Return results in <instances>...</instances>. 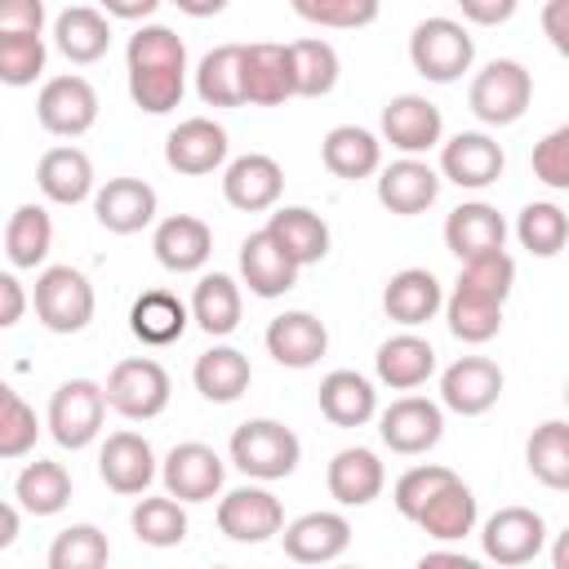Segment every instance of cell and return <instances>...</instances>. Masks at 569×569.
Masks as SVG:
<instances>
[{"instance_id": "e0dca14e", "label": "cell", "mask_w": 569, "mask_h": 569, "mask_svg": "<svg viewBox=\"0 0 569 569\" xmlns=\"http://www.w3.org/2000/svg\"><path fill=\"white\" fill-rule=\"evenodd\" d=\"M280 191H284V173H280V164H276L271 156H262V151L236 156V160L227 164V173H222V196H227V204L240 209V213L276 209Z\"/></svg>"}, {"instance_id": "d590c367", "label": "cell", "mask_w": 569, "mask_h": 569, "mask_svg": "<svg viewBox=\"0 0 569 569\" xmlns=\"http://www.w3.org/2000/svg\"><path fill=\"white\" fill-rule=\"evenodd\" d=\"M191 320L209 333V338H227L236 325H240V284L227 276V271H209L196 280V293H191Z\"/></svg>"}, {"instance_id": "d4e9b609", "label": "cell", "mask_w": 569, "mask_h": 569, "mask_svg": "<svg viewBox=\"0 0 569 569\" xmlns=\"http://www.w3.org/2000/svg\"><path fill=\"white\" fill-rule=\"evenodd\" d=\"M325 485H329V498H333L338 507H369V502L382 493L387 471H382V462H378L373 449L351 445V449H338V453L329 458Z\"/></svg>"}, {"instance_id": "5bb4252c", "label": "cell", "mask_w": 569, "mask_h": 569, "mask_svg": "<svg viewBox=\"0 0 569 569\" xmlns=\"http://www.w3.org/2000/svg\"><path fill=\"white\" fill-rule=\"evenodd\" d=\"M502 164H507L502 147H498L489 133H480V129L453 133V138L440 147V178H449V182L462 187V191H480V187L498 182V178H502Z\"/></svg>"}, {"instance_id": "7c38bea8", "label": "cell", "mask_w": 569, "mask_h": 569, "mask_svg": "<svg viewBox=\"0 0 569 569\" xmlns=\"http://www.w3.org/2000/svg\"><path fill=\"white\" fill-rule=\"evenodd\" d=\"M280 525H284V507L271 489L240 485V489L222 493V502H218V529L231 542H267L280 533Z\"/></svg>"}, {"instance_id": "2e32d148", "label": "cell", "mask_w": 569, "mask_h": 569, "mask_svg": "<svg viewBox=\"0 0 569 569\" xmlns=\"http://www.w3.org/2000/svg\"><path fill=\"white\" fill-rule=\"evenodd\" d=\"M222 160H227V129L213 124L209 116H191L164 138V164L173 173L200 178V173H213Z\"/></svg>"}, {"instance_id": "ab89813d", "label": "cell", "mask_w": 569, "mask_h": 569, "mask_svg": "<svg viewBox=\"0 0 569 569\" xmlns=\"http://www.w3.org/2000/svg\"><path fill=\"white\" fill-rule=\"evenodd\" d=\"M440 307H445L449 333H453L458 342L480 347V342L498 338V329H502V302H493V298H485V293H471V289H462V284H453V293H449Z\"/></svg>"}, {"instance_id": "7a4b0ae2", "label": "cell", "mask_w": 569, "mask_h": 569, "mask_svg": "<svg viewBox=\"0 0 569 569\" xmlns=\"http://www.w3.org/2000/svg\"><path fill=\"white\" fill-rule=\"evenodd\" d=\"M409 62L431 84H453L476 62V40L453 18H422L409 36Z\"/></svg>"}, {"instance_id": "44dd1931", "label": "cell", "mask_w": 569, "mask_h": 569, "mask_svg": "<svg viewBox=\"0 0 569 569\" xmlns=\"http://www.w3.org/2000/svg\"><path fill=\"white\" fill-rule=\"evenodd\" d=\"M298 271L302 267L276 244V236L267 227L253 231V236H244V244H240V280L249 284V293L280 298V293H289L298 284Z\"/></svg>"}, {"instance_id": "f1b7e54d", "label": "cell", "mask_w": 569, "mask_h": 569, "mask_svg": "<svg viewBox=\"0 0 569 569\" xmlns=\"http://www.w3.org/2000/svg\"><path fill=\"white\" fill-rule=\"evenodd\" d=\"M373 369H378V382L382 387H391V391H413V387H422L431 373H436V347L427 342V338H418V333H396V338H387L382 347H378V356H373Z\"/></svg>"}, {"instance_id": "f6af8a7d", "label": "cell", "mask_w": 569, "mask_h": 569, "mask_svg": "<svg viewBox=\"0 0 569 569\" xmlns=\"http://www.w3.org/2000/svg\"><path fill=\"white\" fill-rule=\"evenodd\" d=\"M516 236H520V244H525L533 258H556V253L565 249V240H569V218H565L560 204L533 200V204L520 209Z\"/></svg>"}, {"instance_id": "52a82bcc", "label": "cell", "mask_w": 569, "mask_h": 569, "mask_svg": "<svg viewBox=\"0 0 569 569\" xmlns=\"http://www.w3.org/2000/svg\"><path fill=\"white\" fill-rule=\"evenodd\" d=\"M378 436L391 453H405V458H418L427 449L440 445L445 436V409L427 396H400L391 400L382 413H378Z\"/></svg>"}, {"instance_id": "6f0895ef", "label": "cell", "mask_w": 569, "mask_h": 569, "mask_svg": "<svg viewBox=\"0 0 569 569\" xmlns=\"http://www.w3.org/2000/svg\"><path fill=\"white\" fill-rule=\"evenodd\" d=\"M520 0H458L462 18L476 22V27H502L511 13H516Z\"/></svg>"}, {"instance_id": "9f6ffc18", "label": "cell", "mask_w": 569, "mask_h": 569, "mask_svg": "<svg viewBox=\"0 0 569 569\" xmlns=\"http://www.w3.org/2000/svg\"><path fill=\"white\" fill-rule=\"evenodd\" d=\"M0 36H44V0H0Z\"/></svg>"}, {"instance_id": "277c9868", "label": "cell", "mask_w": 569, "mask_h": 569, "mask_svg": "<svg viewBox=\"0 0 569 569\" xmlns=\"http://www.w3.org/2000/svg\"><path fill=\"white\" fill-rule=\"evenodd\" d=\"M169 373L160 360L151 356H133V360H120L107 382H102V396H107V409H116L120 418L129 422H147V418H160L164 405H169Z\"/></svg>"}, {"instance_id": "30bf717a", "label": "cell", "mask_w": 569, "mask_h": 569, "mask_svg": "<svg viewBox=\"0 0 569 569\" xmlns=\"http://www.w3.org/2000/svg\"><path fill=\"white\" fill-rule=\"evenodd\" d=\"M222 476H227V462L218 458V449H209L200 440L173 445L160 462L164 493H173L178 502H209L222 489Z\"/></svg>"}, {"instance_id": "7dc6e473", "label": "cell", "mask_w": 569, "mask_h": 569, "mask_svg": "<svg viewBox=\"0 0 569 569\" xmlns=\"http://www.w3.org/2000/svg\"><path fill=\"white\" fill-rule=\"evenodd\" d=\"M111 556V542L98 525H71L49 547V569H102Z\"/></svg>"}, {"instance_id": "be15d7a7", "label": "cell", "mask_w": 569, "mask_h": 569, "mask_svg": "<svg viewBox=\"0 0 569 569\" xmlns=\"http://www.w3.org/2000/svg\"><path fill=\"white\" fill-rule=\"evenodd\" d=\"M187 18H213V13H222L227 9V0H173Z\"/></svg>"}, {"instance_id": "cb8c5ba5", "label": "cell", "mask_w": 569, "mask_h": 569, "mask_svg": "<svg viewBox=\"0 0 569 569\" xmlns=\"http://www.w3.org/2000/svg\"><path fill=\"white\" fill-rule=\"evenodd\" d=\"M267 351L284 369H311L329 351V329L311 311H284L267 325Z\"/></svg>"}, {"instance_id": "4dcf8cb0", "label": "cell", "mask_w": 569, "mask_h": 569, "mask_svg": "<svg viewBox=\"0 0 569 569\" xmlns=\"http://www.w3.org/2000/svg\"><path fill=\"white\" fill-rule=\"evenodd\" d=\"M187 325H191V311H187V302H182L178 293H169V289H147V293H138L133 307H129V333H133L138 342H147V347H169V342H178V338L187 333Z\"/></svg>"}, {"instance_id": "d6986e66", "label": "cell", "mask_w": 569, "mask_h": 569, "mask_svg": "<svg viewBox=\"0 0 569 569\" xmlns=\"http://www.w3.org/2000/svg\"><path fill=\"white\" fill-rule=\"evenodd\" d=\"M240 84H244V102L253 107H280L293 98V71H289V44H244L240 58Z\"/></svg>"}, {"instance_id": "484cf974", "label": "cell", "mask_w": 569, "mask_h": 569, "mask_svg": "<svg viewBox=\"0 0 569 569\" xmlns=\"http://www.w3.org/2000/svg\"><path fill=\"white\" fill-rule=\"evenodd\" d=\"M502 240H507V222L485 200H467V204H458L445 218V244H449V253L458 262L480 258V253H493V249H502Z\"/></svg>"}, {"instance_id": "603a6c76", "label": "cell", "mask_w": 569, "mask_h": 569, "mask_svg": "<svg viewBox=\"0 0 569 569\" xmlns=\"http://www.w3.org/2000/svg\"><path fill=\"white\" fill-rule=\"evenodd\" d=\"M151 249H156V262H160L164 271L191 276V271H200V267L209 262V253H213V231H209V222H200V218H191V213H173V218H164V222L156 227Z\"/></svg>"}, {"instance_id": "db71d44e", "label": "cell", "mask_w": 569, "mask_h": 569, "mask_svg": "<svg viewBox=\"0 0 569 569\" xmlns=\"http://www.w3.org/2000/svg\"><path fill=\"white\" fill-rule=\"evenodd\" d=\"M445 480H453V471L449 467H440V462H422V467H409L400 480H396V489H391V502H396V511L405 516V520H413L418 516V507L445 485Z\"/></svg>"}, {"instance_id": "7402d4cb", "label": "cell", "mask_w": 569, "mask_h": 569, "mask_svg": "<svg viewBox=\"0 0 569 569\" xmlns=\"http://www.w3.org/2000/svg\"><path fill=\"white\" fill-rule=\"evenodd\" d=\"M93 213L111 236H133L156 218V187L142 178H107L93 196Z\"/></svg>"}, {"instance_id": "ffe728a7", "label": "cell", "mask_w": 569, "mask_h": 569, "mask_svg": "<svg viewBox=\"0 0 569 569\" xmlns=\"http://www.w3.org/2000/svg\"><path fill=\"white\" fill-rule=\"evenodd\" d=\"M436 196H440V173L418 156H405V160H391L387 169H378V200H382V209H391L400 218L431 209Z\"/></svg>"}, {"instance_id": "681fc988", "label": "cell", "mask_w": 569, "mask_h": 569, "mask_svg": "<svg viewBox=\"0 0 569 569\" xmlns=\"http://www.w3.org/2000/svg\"><path fill=\"white\" fill-rule=\"evenodd\" d=\"M453 284H462V289H471V293H485V298H493V302H502V307H507L511 284H516V262H511V253H507V249H493V253L467 258Z\"/></svg>"}, {"instance_id": "ac0fdd59", "label": "cell", "mask_w": 569, "mask_h": 569, "mask_svg": "<svg viewBox=\"0 0 569 569\" xmlns=\"http://www.w3.org/2000/svg\"><path fill=\"white\" fill-rule=\"evenodd\" d=\"M98 476L111 493H124V498L147 493V485L156 480V453L138 431H116V436L102 440Z\"/></svg>"}, {"instance_id": "b9f144b4", "label": "cell", "mask_w": 569, "mask_h": 569, "mask_svg": "<svg viewBox=\"0 0 569 569\" xmlns=\"http://www.w3.org/2000/svg\"><path fill=\"white\" fill-rule=\"evenodd\" d=\"M13 493L22 502V511L31 516H58L67 502H71V476L62 462H49V458H36L18 471L13 480Z\"/></svg>"}, {"instance_id": "3957f363", "label": "cell", "mask_w": 569, "mask_h": 569, "mask_svg": "<svg viewBox=\"0 0 569 569\" xmlns=\"http://www.w3.org/2000/svg\"><path fill=\"white\" fill-rule=\"evenodd\" d=\"M31 307H36V320L49 333H80L93 320V284L84 280V271L67 267V262L44 267L36 276Z\"/></svg>"}, {"instance_id": "8fae6325", "label": "cell", "mask_w": 569, "mask_h": 569, "mask_svg": "<svg viewBox=\"0 0 569 569\" xmlns=\"http://www.w3.org/2000/svg\"><path fill=\"white\" fill-rule=\"evenodd\" d=\"M498 396H502V369L489 356H458L440 373V405L462 418L489 413L498 405Z\"/></svg>"}, {"instance_id": "6da1fadb", "label": "cell", "mask_w": 569, "mask_h": 569, "mask_svg": "<svg viewBox=\"0 0 569 569\" xmlns=\"http://www.w3.org/2000/svg\"><path fill=\"white\" fill-rule=\"evenodd\" d=\"M302 440L276 418H249L231 431V462L249 480H284L298 471Z\"/></svg>"}, {"instance_id": "e7e4bbea", "label": "cell", "mask_w": 569, "mask_h": 569, "mask_svg": "<svg viewBox=\"0 0 569 569\" xmlns=\"http://www.w3.org/2000/svg\"><path fill=\"white\" fill-rule=\"evenodd\" d=\"M422 565H458V569H471V560L467 556H453V551H427Z\"/></svg>"}, {"instance_id": "f5cc1de1", "label": "cell", "mask_w": 569, "mask_h": 569, "mask_svg": "<svg viewBox=\"0 0 569 569\" xmlns=\"http://www.w3.org/2000/svg\"><path fill=\"white\" fill-rule=\"evenodd\" d=\"M44 36H0V84H36L44 71Z\"/></svg>"}, {"instance_id": "9c48e42d", "label": "cell", "mask_w": 569, "mask_h": 569, "mask_svg": "<svg viewBox=\"0 0 569 569\" xmlns=\"http://www.w3.org/2000/svg\"><path fill=\"white\" fill-rule=\"evenodd\" d=\"M542 542H547V525H542V516L529 511V507H498V511L485 520V529H480L485 556H489L493 565H502V569H516V565L538 560Z\"/></svg>"}, {"instance_id": "ee69618b", "label": "cell", "mask_w": 569, "mask_h": 569, "mask_svg": "<svg viewBox=\"0 0 569 569\" xmlns=\"http://www.w3.org/2000/svg\"><path fill=\"white\" fill-rule=\"evenodd\" d=\"M129 525H133V538L147 542V547H178L187 538V511H182V502L173 493L138 498Z\"/></svg>"}, {"instance_id": "816d5d0a", "label": "cell", "mask_w": 569, "mask_h": 569, "mask_svg": "<svg viewBox=\"0 0 569 569\" xmlns=\"http://www.w3.org/2000/svg\"><path fill=\"white\" fill-rule=\"evenodd\" d=\"M124 62L129 67H182L187 71V44L178 40V31H169L160 22H147L129 36Z\"/></svg>"}, {"instance_id": "5b68a950", "label": "cell", "mask_w": 569, "mask_h": 569, "mask_svg": "<svg viewBox=\"0 0 569 569\" xmlns=\"http://www.w3.org/2000/svg\"><path fill=\"white\" fill-rule=\"evenodd\" d=\"M529 98H533V76H529L516 58H493V62H485V67L476 71V80H471V93H467L476 120H485V124H493V129L516 124V120L529 111Z\"/></svg>"}, {"instance_id": "8992f818", "label": "cell", "mask_w": 569, "mask_h": 569, "mask_svg": "<svg viewBox=\"0 0 569 569\" xmlns=\"http://www.w3.org/2000/svg\"><path fill=\"white\" fill-rule=\"evenodd\" d=\"M102 418H107L102 382H93V378H67V382L49 396L44 427H49V436H53L62 449H84V445L98 440Z\"/></svg>"}, {"instance_id": "680465c9", "label": "cell", "mask_w": 569, "mask_h": 569, "mask_svg": "<svg viewBox=\"0 0 569 569\" xmlns=\"http://www.w3.org/2000/svg\"><path fill=\"white\" fill-rule=\"evenodd\" d=\"M542 31L556 53H569V0H547L542 4Z\"/></svg>"}, {"instance_id": "60d3db41", "label": "cell", "mask_w": 569, "mask_h": 569, "mask_svg": "<svg viewBox=\"0 0 569 569\" xmlns=\"http://www.w3.org/2000/svg\"><path fill=\"white\" fill-rule=\"evenodd\" d=\"M525 462L529 476L547 489H569V422L565 418H547L542 427H533L529 445H525Z\"/></svg>"}, {"instance_id": "4fadbf2b", "label": "cell", "mask_w": 569, "mask_h": 569, "mask_svg": "<svg viewBox=\"0 0 569 569\" xmlns=\"http://www.w3.org/2000/svg\"><path fill=\"white\" fill-rule=\"evenodd\" d=\"M382 138L405 151V156H422L431 147H440L445 138V116L436 102H427L422 93H396L382 107Z\"/></svg>"}, {"instance_id": "4316f807", "label": "cell", "mask_w": 569, "mask_h": 569, "mask_svg": "<svg viewBox=\"0 0 569 569\" xmlns=\"http://www.w3.org/2000/svg\"><path fill=\"white\" fill-rule=\"evenodd\" d=\"M476 493L453 476V480H445L422 507H418V516H413V525L427 533V538H436V542H462L471 529H476Z\"/></svg>"}, {"instance_id": "74e56055", "label": "cell", "mask_w": 569, "mask_h": 569, "mask_svg": "<svg viewBox=\"0 0 569 569\" xmlns=\"http://www.w3.org/2000/svg\"><path fill=\"white\" fill-rule=\"evenodd\" d=\"M53 249V218L44 204H18L9 227H4V253L18 271H31L49 258Z\"/></svg>"}, {"instance_id": "e575fe53", "label": "cell", "mask_w": 569, "mask_h": 569, "mask_svg": "<svg viewBox=\"0 0 569 569\" xmlns=\"http://www.w3.org/2000/svg\"><path fill=\"white\" fill-rule=\"evenodd\" d=\"M267 231L276 236V244H280L298 267H311V262H320V258L329 253V227H325V218H320L316 209H307V204H284V209H276L271 222H267Z\"/></svg>"}, {"instance_id": "c3c4849f", "label": "cell", "mask_w": 569, "mask_h": 569, "mask_svg": "<svg viewBox=\"0 0 569 569\" xmlns=\"http://www.w3.org/2000/svg\"><path fill=\"white\" fill-rule=\"evenodd\" d=\"M36 436H40L36 409L9 382H0V458H27L36 449Z\"/></svg>"}, {"instance_id": "ba28073f", "label": "cell", "mask_w": 569, "mask_h": 569, "mask_svg": "<svg viewBox=\"0 0 569 569\" xmlns=\"http://www.w3.org/2000/svg\"><path fill=\"white\" fill-rule=\"evenodd\" d=\"M36 120L53 138H80L98 120V93L84 76H53L36 98Z\"/></svg>"}, {"instance_id": "1f68e13d", "label": "cell", "mask_w": 569, "mask_h": 569, "mask_svg": "<svg viewBox=\"0 0 569 569\" xmlns=\"http://www.w3.org/2000/svg\"><path fill=\"white\" fill-rule=\"evenodd\" d=\"M320 413L333 422V427H365L373 413H378V391L365 373L356 369H333L320 378Z\"/></svg>"}, {"instance_id": "f35d334b", "label": "cell", "mask_w": 569, "mask_h": 569, "mask_svg": "<svg viewBox=\"0 0 569 569\" xmlns=\"http://www.w3.org/2000/svg\"><path fill=\"white\" fill-rule=\"evenodd\" d=\"M240 58L244 44H218L200 58L196 67V93L204 107H244V84H240Z\"/></svg>"}, {"instance_id": "7bdbcfd3", "label": "cell", "mask_w": 569, "mask_h": 569, "mask_svg": "<svg viewBox=\"0 0 569 569\" xmlns=\"http://www.w3.org/2000/svg\"><path fill=\"white\" fill-rule=\"evenodd\" d=\"M289 71H293V98H325L338 84V49L329 40H293Z\"/></svg>"}, {"instance_id": "91938a15", "label": "cell", "mask_w": 569, "mask_h": 569, "mask_svg": "<svg viewBox=\"0 0 569 569\" xmlns=\"http://www.w3.org/2000/svg\"><path fill=\"white\" fill-rule=\"evenodd\" d=\"M27 311V289L18 284V276L0 271V329H13Z\"/></svg>"}, {"instance_id": "d6a6232c", "label": "cell", "mask_w": 569, "mask_h": 569, "mask_svg": "<svg viewBox=\"0 0 569 569\" xmlns=\"http://www.w3.org/2000/svg\"><path fill=\"white\" fill-rule=\"evenodd\" d=\"M320 160H325V169L333 178L360 182V178H369V173L382 169V142L369 129H360V124H338V129L325 133Z\"/></svg>"}, {"instance_id": "94428289", "label": "cell", "mask_w": 569, "mask_h": 569, "mask_svg": "<svg viewBox=\"0 0 569 569\" xmlns=\"http://www.w3.org/2000/svg\"><path fill=\"white\" fill-rule=\"evenodd\" d=\"M111 18H124V22H142V18H151L156 9H160V0H98Z\"/></svg>"}, {"instance_id": "836d02e7", "label": "cell", "mask_w": 569, "mask_h": 569, "mask_svg": "<svg viewBox=\"0 0 569 569\" xmlns=\"http://www.w3.org/2000/svg\"><path fill=\"white\" fill-rule=\"evenodd\" d=\"M191 382H196V391L209 405H231V400H240L249 391L253 369H249V356L244 351H236V347H209V351L196 356Z\"/></svg>"}, {"instance_id": "8d00e7d4", "label": "cell", "mask_w": 569, "mask_h": 569, "mask_svg": "<svg viewBox=\"0 0 569 569\" xmlns=\"http://www.w3.org/2000/svg\"><path fill=\"white\" fill-rule=\"evenodd\" d=\"M53 44L62 49V58L89 67L111 49V27H107V18L98 9L76 4V9H62L53 18Z\"/></svg>"}, {"instance_id": "83f0119b", "label": "cell", "mask_w": 569, "mask_h": 569, "mask_svg": "<svg viewBox=\"0 0 569 569\" xmlns=\"http://www.w3.org/2000/svg\"><path fill=\"white\" fill-rule=\"evenodd\" d=\"M440 302H445V289H440V280H436L427 267H405V271H396V276L387 280V289H382V311H387L396 325H405V329L427 325V320L440 311Z\"/></svg>"}, {"instance_id": "bcb514c9", "label": "cell", "mask_w": 569, "mask_h": 569, "mask_svg": "<svg viewBox=\"0 0 569 569\" xmlns=\"http://www.w3.org/2000/svg\"><path fill=\"white\" fill-rule=\"evenodd\" d=\"M187 71L182 67H129V98L147 116H164L182 102Z\"/></svg>"}, {"instance_id": "11a10c76", "label": "cell", "mask_w": 569, "mask_h": 569, "mask_svg": "<svg viewBox=\"0 0 569 569\" xmlns=\"http://www.w3.org/2000/svg\"><path fill=\"white\" fill-rule=\"evenodd\" d=\"M533 178L547 182L551 191L569 187V124H560L542 142H533Z\"/></svg>"}, {"instance_id": "f907efd6", "label": "cell", "mask_w": 569, "mask_h": 569, "mask_svg": "<svg viewBox=\"0 0 569 569\" xmlns=\"http://www.w3.org/2000/svg\"><path fill=\"white\" fill-rule=\"evenodd\" d=\"M293 13L311 27H333V31H360L378 18L382 0H289Z\"/></svg>"}, {"instance_id": "f546056e", "label": "cell", "mask_w": 569, "mask_h": 569, "mask_svg": "<svg viewBox=\"0 0 569 569\" xmlns=\"http://www.w3.org/2000/svg\"><path fill=\"white\" fill-rule=\"evenodd\" d=\"M36 187L53 204H80L93 196V160L80 147H49L36 164Z\"/></svg>"}, {"instance_id": "6125c7cd", "label": "cell", "mask_w": 569, "mask_h": 569, "mask_svg": "<svg viewBox=\"0 0 569 569\" xmlns=\"http://www.w3.org/2000/svg\"><path fill=\"white\" fill-rule=\"evenodd\" d=\"M18 529H22V516H18V507L0 502V551H4V547H13Z\"/></svg>"}, {"instance_id": "9a60e30c", "label": "cell", "mask_w": 569, "mask_h": 569, "mask_svg": "<svg viewBox=\"0 0 569 569\" xmlns=\"http://www.w3.org/2000/svg\"><path fill=\"white\" fill-rule=\"evenodd\" d=\"M284 556L298 565H329L351 547V525L338 511H307L289 525H280Z\"/></svg>"}]
</instances>
